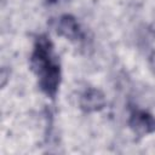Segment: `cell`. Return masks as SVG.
<instances>
[{"instance_id": "6da1fadb", "label": "cell", "mask_w": 155, "mask_h": 155, "mask_svg": "<svg viewBox=\"0 0 155 155\" xmlns=\"http://www.w3.org/2000/svg\"><path fill=\"white\" fill-rule=\"evenodd\" d=\"M30 68L39 79L40 90L50 98H54L61 85V65L53 52V44L46 35H40L34 42L30 56Z\"/></svg>"}, {"instance_id": "7a4b0ae2", "label": "cell", "mask_w": 155, "mask_h": 155, "mask_svg": "<svg viewBox=\"0 0 155 155\" xmlns=\"http://www.w3.org/2000/svg\"><path fill=\"white\" fill-rule=\"evenodd\" d=\"M128 125L134 134L143 137L155 132V117L144 110H133L130 115Z\"/></svg>"}, {"instance_id": "3957f363", "label": "cell", "mask_w": 155, "mask_h": 155, "mask_svg": "<svg viewBox=\"0 0 155 155\" xmlns=\"http://www.w3.org/2000/svg\"><path fill=\"white\" fill-rule=\"evenodd\" d=\"M56 29L58 35L69 40H81L84 38V33L79 22L71 15L61 16L57 21Z\"/></svg>"}, {"instance_id": "277c9868", "label": "cell", "mask_w": 155, "mask_h": 155, "mask_svg": "<svg viewBox=\"0 0 155 155\" xmlns=\"http://www.w3.org/2000/svg\"><path fill=\"white\" fill-rule=\"evenodd\" d=\"M104 94L97 88H87L80 96V108L86 113L101 110L104 107Z\"/></svg>"}, {"instance_id": "5b68a950", "label": "cell", "mask_w": 155, "mask_h": 155, "mask_svg": "<svg viewBox=\"0 0 155 155\" xmlns=\"http://www.w3.org/2000/svg\"><path fill=\"white\" fill-rule=\"evenodd\" d=\"M57 1H59V0H47L48 4H54V2H57Z\"/></svg>"}]
</instances>
